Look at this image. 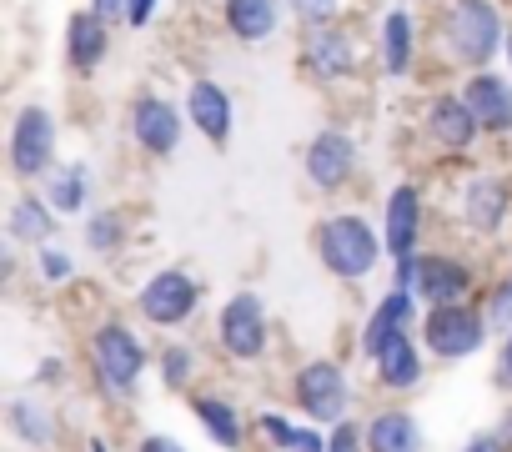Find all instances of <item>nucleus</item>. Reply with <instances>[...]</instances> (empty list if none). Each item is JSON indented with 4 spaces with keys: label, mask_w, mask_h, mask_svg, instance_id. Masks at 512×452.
Returning a JSON list of instances; mask_svg holds the SVG:
<instances>
[{
    "label": "nucleus",
    "mask_w": 512,
    "mask_h": 452,
    "mask_svg": "<svg viewBox=\"0 0 512 452\" xmlns=\"http://www.w3.org/2000/svg\"><path fill=\"white\" fill-rule=\"evenodd\" d=\"M497 387L502 392H512V332L502 337V347H497Z\"/></svg>",
    "instance_id": "nucleus-37"
},
{
    "label": "nucleus",
    "mask_w": 512,
    "mask_h": 452,
    "mask_svg": "<svg viewBox=\"0 0 512 452\" xmlns=\"http://www.w3.org/2000/svg\"><path fill=\"white\" fill-rule=\"evenodd\" d=\"M462 101H467V111L477 116V126L487 136H507L512 131V76L477 71V76L462 81Z\"/></svg>",
    "instance_id": "nucleus-17"
},
{
    "label": "nucleus",
    "mask_w": 512,
    "mask_h": 452,
    "mask_svg": "<svg viewBox=\"0 0 512 452\" xmlns=\"http://www.w3.org/2000/svg\"><path fill=\"white\" fill-rule=\"evenodd\" d=\"M191 417L206 427V437H211L221 452H241L246 437L256 432V427L241 417V407H236L231 397H221V392H196V397H191Z\"/></svg>",
    "instance_id": "nucleus-21"
},
{
    "label": "nucleus",
    "mask_w": 512,
    "mask_h": 452,
    "mask_svg": "<svg viewBox=\"0 0 512 452\" xmlns=\"http://www.w3.org/2000/svg\"><path fill=\"white\" fill-rule=\"evenodd\" d=\"M302 171H307L312 191H322V196L347 191L352 176H357V136L342 131V126H322L302 151Z\"/></svg>",
    "instance_id": "nucleus-10"
},
{
    "label": "nucleus",
    "mask_w": 512,
    "mask_h": 452,
    "mask_svg": "<svg viewBox=\"0 0 512 452\" xmlns=\"http://www.w3.org/2000/svg\"><path fill=\"white\" fill-rule=\"evenodd\" d=\"M216 342L231 362H262L272 352V327H267V307L256 292H236L226 297L221 317H216Z\"/></svg>",
    "instance_id": "nucleus-7"
},
{
    "label": "nucleus",
    "mask_w": 512,
    "mask_h": 452,
    "mask_svg": "<svg viewBox=\"0 0 512 452\" xmlns=\"http://www.w3.org/2000/svg\"><path fill=\"white\" fill-rule=\"evenodd\" d=\"M6 427H11L16 442L41 447V452H51V447L61 442V417H56V407H51L41 392H16V397L6 402Z\"/></svg>",
    "instance_id": "nucleus-18"
},
{
    "label": "nucleus",
    "mask_w": 512,
    "mask_h": 452,
    "mask_svg": "<svg viewBox=\"0 0 512 452\" xmlns=\"http://www.w3.org/2000/svg\"><path fill=\"white\" fill-rule=\"evenodd\" d=\"M297 66L307 81L317 86H342L362 71V56H357V36L347 26H317V31H302V51H297Z\"/></svg>",
    "instance_id": "nucleus-8"
},
{
    "label": "nucleus",
    "mask_w": 512,
    "mask_h": 452,
    "mask_svg": "<svg viewBox=\"0 0 512 452\" xmlns=\"http://www.w3.org/2000/svg\"><path fill=\"white\" fill-rule=\"evenodd\" d=\"M377 56H382V71L392 81L412 76V61H417V21L412 11H387L382 16V31H377Z\"/></svg>",
    "instance_id": "nucleus-25"
},
{
    "label": "nucleus",
    "mask_w": 512,
    "mask_h": 452,
    "mask_svg": "<svg viewBox=\"0 0 512 452\" xmlns=\"http://www.w3.org/2000/svg\"><path fill=\"white\" fill-rule=\"evenodd\" d=\"M412 322H417V297H412V292H402V287H392V292L367 312V322H362V357L372 362L392 337L412 332Z\"/></svg>",
    "instance_id": "nucleus-20"
},
{
    "label": "nucleus",
    "mask_w": 512,
    "mask_h": 452,
    "mask_svg": "<svg viewBox=\"0 0 512 452\" xmlns=\"http://www.w3.org/2000/svg\"><path fill=\"white\" fill-rule=\"evenodd\" d=\"M91 11H96L106 26H121V21H131V0H91Z\"/></svg>",
    "instance_id": "nucleus-35"
},
{
    "label": "nucleus",
    "mask_w": 512,
    "mask_h": 452,
    "mask_svg": "<svg viewBox=\"0 0 512 452\" xmlns=\"http://www.w3.org/2000/svg\"><path fill=\"white\" fill-rule=\"evenodd\" d=\"M86 357H91V377H96L101 397H111V402H131V397L141 392L146 367H151L146 342H141L121 317H111V322H101V327L91 332Z\"/></svg>",
    "instance_id": "nucleus-3"
},
{
    "label": "nucleus",
    "mask_w": 512,
    "mask_h": 452,
    "mask_svg": "<svg viewBox=\"0 0 512 452\" xmlns=\"http://www.w3.org/2000/svg\"><path fill=\"white\" fill-rule=\"evenodd\" d=\"M507 287H512V272H507Z\"/></svg>",
    "instance_id": "nucleus-41"
},
{
    "label": "nucleus",
    "mask_w": 512,
    "mask_h": 452,
    "mask_svg": "<svg viewBox=\"0 0 512 452\" xmlns=\"http://www.w3.org/2000/svg\"><path fill=\"white\" fill-rule=\"evenodd\" d=\"M56 232H61V226H56V211H51V201H46V196L21 191V196L11 201V211H6V242H11V247L31 242V247L41 252Z\"/></svg>",
    "instance_id": "nucleus-24"
},
{
    "label": "nucleus",
    "mask_w": 512,
    "mask_h": 452,
    "mask_svg": "<svg viewBox=\"0 0 512 452\" xmlns=\"http://www.w3.org/2000/svg\"><path fill=\"white\" fill-rule=\"evenodd\" d=\"M221 26L241 46H262L282 26V0H221Z\"/></svg>",
    "instance_id": "nucleus-22"
},
{
    "label": "nucleus",
    "mask_w": 512,
    "mask_h": 452,
    "mask_svg": "<svg viewBox=\"0 0 512 452\" xmlns=\"http://www.w3.org/2000/svg\"><path fill=\"white\" fill-rule=\"evenodd\" d=\"M502 56H507V66H512V36H507V51H502Z\"/></svg>",
    "instance_id": "nucleus-40"
},
{
    "label": "nucleus",
    "mask_w": 512,
    "mask_h": 452,
    "mask_svg": "<svg viewBox=\"0 0 512 452\" xmlns=\"http://www.w3.org/2000/svg\"><path fill=\"white\" fill-rule=\"evenodd\" d=\"M151 16H156V0H131V31H146L151 26Z\"/></svg>",
    "instance_id": "nucleus-38"
},
{
    "label": "nucleus",
    "mask_w": 512,
    "mask_h": 452,
    "mask_svg": "<svg viewBox=\"0 0 512 452\" xmlns=\"http://www.w3.org/2000/svg\"><path fill=\"white\" fill-rule=\"evenodd\" d=\"M477 292V267L457 252H427L422 277H417V302L422 307H467Z\"/></svg>",
    "instance_id": "nucleus-13"
},
{
    "label": "nucleus",
    "mask_w": 512,
    "mask_h": 452,
    "mask_svg": "<svg viewBox=\"0 0 512 452\" xmlns=\"http://www.w3.org/2000/svg\"><path fill=\"white\" fill-rule=\"evenodd\" d=\"M422 372H427V362H422V347H417L412 332L392 337V342L372 357V377H377L382 392H412V387H422Z\"/></svg>",
    "instance_id": "nucleus-23"
},
{
    "label": "nucleus",
    "mask_w": 512,
    "mask_h": 452,
    "mask_svg": "<svg viewBox=\"0 0 512 452\" xmlns=\"http://www.w3.org/2000/svg\"><path fill=\"white\" fill-rule=\"evenodd\" d=\"M121 242H126V211L106 206V211H91V216H86V247H91L96 257L121 252Z\"/></svg>",
    "instance_id": "nucleus-30"
},
{
    "label": "nucleus",
    "mask_w": 512,
    "mask_h": 452,
    "mask_svg": "<svg viewBox=\"0 0 512 452\" xmlns=\"http://www.w3.org/2000/svg\"><path fill=\"white\" fill-rule=\"evenodd\" d=\"M462 452H512V437L507 432H477V437H467Z\"/></svg>",
    "instance_id": "nucleus-34"
},
{
    "label": "nucleus",
    "mask_w": 512,
    "mask_h": 452,
    "mask_svg": "<svg viewBox=\"0 0 512 452\" xmlns=\"http://www.w3.org/2000/svg\"><path fill=\"white\" fill-rule=\"evenodd\" d=\"M156 372H161V387L166 392H186L201 377V352L191 342H166L161 357H156Z\"/></svg>",
    "instance_id": "nucleus-29"
},
{
    "label": "nucleus",
    "mask_w": 512,
    "mask_h": 452,
    "mask_svg": "<svg viewBox=\"0 0 512 452\" xmlns=\"http://www.w3.org/2000/svg\"><path fill=\"white\" fill-rule=\"evenodd\" d=\"M6 161L16 181H46L56 171V116L41 101H26L11 116V136H6Z\"/></svg>",
    "instance_id": "nucleus-5"
},
{
    "label": "nucleus",
    "mask_w": 512,
    "mask_h": 452,
    "mask_svg": "<svg viewBox=\"0 0 512 452\" xmlns=\"http://www.w3.org/2000/svg\"><path fill=\"white\" fill-rule=\"evenodd\" d=\"M106 51H111V26L91 6L86 11H71V21H66V66L76 76H96L101 61H106Z\"/></svg>",
    "instance_id": "nucleus-19"
},
{
    "label": "nucleus",
    "mask_w": 512,
    "mask_h": 452,
    "mask_svg": "<svg viewBox=\"0 0 512 452\" xmlns=\"http://www.w3.org/2000/svg\"><path fill=\"white\" fill-rule=\"evenodd\" d=\"M457 211H462V226H467L472 237H497L502 226H507V211H512V186L502 176H492V171H477L462 186Z\"/></svg>",
    "instance_id": "nucleus-14"
},
{
    "label": "nucleus",
    "mask_w": 512,
    "mask_h": 452,
    "mask_svg": "<svg viewBox=\"0 0 512 452\" xmlns=\"http://www.w3.org/2000/svg\"><path fill=\"white\" fill-rule=\"evenodd\" d=\"M282 6L302 21V31H317V26H337L342 16V0H282Z\"/></svg>",
    "instance_id": "nucleus-31"
},
{
    "label": "nucleus",
    "mask_w": 512,
    "mask_h": 452,
    "mask_svg": "<svg viewBox=\"0 0 512 452\" xmlns=\"http://www.w3.org/2000/svg\"><path fill=\"white\" fill-rule=\"evenodd\" d=\"M251 427H256V437H262L272 452H307V447H322L327 442L322 427H302L287 412H256Z\"/></svg>",
    "instance_id": "nucleus-28"
},
{
    "label": "nucleus",
    "mask_w": 512,
    "mask_h": 452,
    "mask_svg": "<svg viewBox=\"0 0 512 452\" xmlns=\"http://www.w3.org/2000/svg\"><path fill=\"white\" fill-rule=\"evenodd\" d=\"M507 16L497 0H447L442 6V26H437V46L452 66H462L467 76L487 71L497 51H507Z\"/></svg>",
    "instance_id": "nucleus-1"
},
{
    "label": "nucleus",
    "mask_w": 512,
    "mask_h": 452,
    "mask_svg": "<svg viewBox=\"0 0 512 452\" xmlns=\"http://www.w3.org/2000/svg\"><path fill=\"white\" fill-rule=\"evenodd\" d=\"M136 307H141V317H146L151 327L171 332V327H186V322L196 317V307H201V287H196L191 272H181V267H161V272H151V277L141 282Z\"/></svg>",
    "instance_id": "nucleus-9"
},
{
    "label": "nucleus",
    "mask_w": 512,
    "mask_h": 452,
    "mask_svg": "<svg viewBox=\"0 0 512 452\" xmlns=\"http://www.w3.org/2000/svg\"><path fill=\"white\" fill-rule=\"evenodd\" d=\"M41 196L51 201L56 216H81L86 201H91V166H86V161H66V166H56V171L41 181Z\"/></svg>",
    "instance_id": "nucleus-27"
},
{
    "label": "nucleus",
    "mask_w": 512,
    "mask_h": 452,
    "mask_svg": "<svg viewBox=\"0 0 512 452\" xmlns=\"http://www.w3.org/2000/svg\"><path fill=\"white\" fill-rule=\"evenodd\" d=\"M136 452H186V442H176L171 432H146V437L136 442Z\"/></svg>",
    "instance_id": "nucleus-36"
},
{
    "label": "nucleus",
    "mask_w": 512,
    "mask_h": 452,
    "mask_svg": "<svg viewBox=\"0 0 512 452\" xmlns=\"http://www.w3.org/2000/svg\"><path fill=\"white\" fill-rule=\"evenodd\" d=\"M186 121L221 151V146L231 141V126H236L231 91H226L221 81H211V76H196V81L186 86Z\"/></svg>",
    "instance_id": "nucleus-16"
},
{
    "label": "nucleus",
    "mask_w": 512,
    "mask_h": 452,
    "mask_svg": "<svg viewBox=\"0 0 512 452\" xmlns=\"http://www.w3.org/2000/svg\"><path fill=\"white\" fill-rule=\"evenodd\" d=\"M36 277L51 282V287H61V282L76 277V262H71L66 252H56V247H41V252H36Z\"/></svg>",
    "instance_id": "nucleus-32"
},
{
    "label": "nucleus",
    "mask_w": 512,
    "mask_h": 452,
    "mask_svg": "<svg viewBox=\"0 0 512 452\" xmlns=\"http://www.w3.org/2000/svg\"><path fill=\"white\" fill-rule=\"evenodd\" d=\"M327 452H367V427L362 422H337L332 432H327Z\"/></svg>",
    "instance_id": "nucleus-33"
},
{
    "label": "nucleus",
    "mask_w": 512,
    "mask_h": 452,
    "mask_svg": "<svg viewBox=\"0 0 512 452\" xmlns=\"http://www.w3.org/2000/svg\"><path fill=\"white\" fill-rule=\"evenodd\" d=\"M292 402L307 417V427L332 432L337 422H347V412H352V382H347L342 362H332V357L302 362L292 372Z\"/></svg>",
    "instance_id": "nucleus-4"
},
{
    "label": "nucleus",
    "mask_w": 512,
    "mask_h": 452,
    "mask_svg": "<svg viewBox=\"0 0 512 452\" xmlns=\"http://www.w3.org/2000/svg\"><path fill=\"white\" fill-rule=\"evenodd\" d=\"M126 131H131V141H136L146 156H161V161H166V156H176V146H181V136H186V116H181L176 101L146 91V96L131 101Z\"/></svg>",
    "instance_id": "nucleus-11"
},
{
    "label": "nucleus",
    "mask_w": 512,
    "mask_h": 452,
    "mask_svg": "<svg viewBox=\"0 0 512 452\" xmlns=\"http://www.w3.org/2000/svg\"><path fill=\"white\" fill-rule=\"evenodd\" d=\"M382 242H387L392 262L417 257V242H422V191H417V181H397L392 186L387 211H382Z\"/></svg>",
    "instance_id": "nucleus-15"
},
{
    "label": "nucleus",
    "mask_w": 512,
    "mask_h": 452,
    "mask_svg": "<svg viewBox=\"0 0 512 452\" xmlns=\"http://www.w3.org/2000/svg\"><path fill=\"white\" fill-rule=\"evenodd\" d=\"M86 452H111V442H106V437H96V432H91V437H86Z\"/></svg>",
    "instance_id": "nucleus-39"
},
{
    "label": "nucleus",
    "mask_w": 512,
    "mask_h": 452,
    "mask_svg": "<svg viewBox=\"0 0 512 452\" xmlns=\"http://www.w3.org/2000/svg\"><path fill=\"white\" fill-rule=\"evenodd\" d=\"M422 136H427V146L442 151V156H467L472 141L482 136V126H477V116L467 111L462 91H432V96H427V111H422Z\"/></svg>",
    "instance_id": "nucleus-12"
},
{
    "label": "nucleus",
    "mask_w": 512,
    "mask_h": 452,
    "mask_svg": "<svg viewBox=\"0 0 512 452\" xmlns=\"http://www.w3.org/2000/svg\"><path fill=\"white\" fill-rule=\"evenodd\" d=\"M367 452H427L422 422L407 407H382L367 417Z\"/></svg>",
    "instance_id": "nucleus-26"
},
{
    "label": "nucleus",
    "mask_w": 512,
    "mask_h": 452,
    "mask_svg": "<svg viewBox=\"0 0 512 452\" xmlns=\"http://www.w3.org/2000/svg\"><path fill=\"white\" fill-rule=\"evenodd\" d=\"M487 332H492L487 312H477V307H427V317H422V347L442 367L477 357L487 347Z\"/></svg>",
    "instance_id": "nucleus-6"
},
{
    "label": "nucleus",
    "mask_w": 512,
    "mask_h": 452,
    "mask_svg": "<svg viewBox=\"0 0 512 452\" xmlns=\"http://www.w3.org/2000/svg\"><path fill=\"white\" fill-rule=\"evenodd\" d=\"M317 262L337 277V282H367L377 272V262L387 257V242L382 232L362 216V211H332L317 221Z\"/></svg>",
    "instance_id": "nucleus-2"
}]
</instances>
